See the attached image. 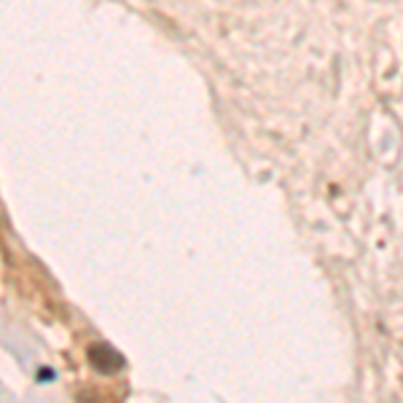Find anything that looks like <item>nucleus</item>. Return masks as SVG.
Instances as JSON below:
<instances>
[{
  "label": "nucleus",
  "instance_id": "1",
  "mask_svg": "<svg viewBox=\"0 0 403 403\" xmlns=\"http://www.w3.org/2000/svg\"><path fill=\"white\" fill-rule=\"evenodd\" d=\"M89 363L94 365L100 374H116L124 368V358L118 350H114L111 344H92L89 347Z\"/></svg>",
  "mask_w": 403,
  "mask_h": 403
}]
</instances>
